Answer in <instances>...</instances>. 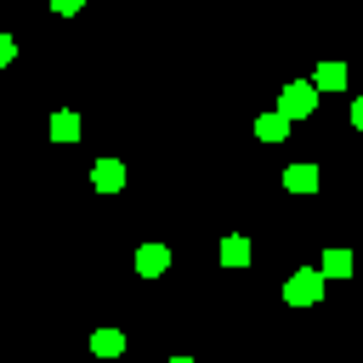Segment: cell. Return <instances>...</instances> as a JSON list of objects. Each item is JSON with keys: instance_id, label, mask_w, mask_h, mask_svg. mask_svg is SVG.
<instances>
[{"instance_id": "cell-5", "label": "cell", "mask_w": 363, "mask_h": 363, "mask_svg": "<svg viewBox=\"0 0 363 363\" xmlns=\"http://www.w3.org/2000/svg\"><path fill=\"white\" fill-rule=\"evenodd\" d=\"M51 142H79V113L74 108H57L51 113Z\"/></svg>"}, {"instance_id": "cell-13", "label": "cell", "mask_w": 363, "mask_h": 363, "mask_svg": "<svg viewBox=\"0 0 363 363\" xmlns=\"http://www.w3.org/2000/svg\"><path fill=\"white\" fill-rule=\"evenodd\" d=\"M79 6H85V0H51V11H57V17H74Z\"/></svg>"}, {"instance_id": "cell-12", "label": "cell", "mask_w": 363, "mask_h": 363, "mask_svg": "<svg viewBox=\"0 0 363 363\" xmlns=\"http://www.w3.org/2000/svg\"><path fill=\"white\" fill-rule=\"evenodd\" d=\"M6 62H17V40H11V34H0V68H6Z\"/></svg>"}, {"instance_id": "cell-4", "label": "cell", "mask_w": 363, "mask_h": 363, "mask_svg": "<svg viewBox=\"0 0 363 363\" xmlns=\"http://www.w3.org/2000/svg\"><path fill=\"white\" fill-rule=\"evenodd\" d=\"M164 267H170V250H164V244H142V250H136V272H142V278H159Z\"/></svg>"}, {"instance_id": "cell-9", "label": "cell", "mask_w": 363, "mask_h": 363, "mask_svg": "<svg viewBox=\"0 0 363 363\" xmlns=\"http://www.w3.org/2000/svg\"><path fill=\"white\" fill-rule=\"evenodd\" d=\"M91 352H96V357H119V352H125V335H119V329H96V335H91Z\"/></svg>"}, {"instance_id": "cell-10", "label": "cell", "mask_w": 363, "mask_h": 363, "mask_svg": "<svg viewBox=\"0 0 363 363\" xmlns=\"http://www.w3.org/2000/svg\"><path fill=\"white\" fill-rule=\"evenodd\" d=\"M318 91H340L346 85V62H318V79H312Z\"/></svg>"}, {"instance_id": "cell-6", "label": "cell", "mask_w": 363, "mask_h": 363, "mask_svg": "<svg viewBox=\"0 0 363 363\" xmlns=\"http://www.w3.org/2000/svg\"><path fill=\"white\" fill-rule=\"evenodd\" d=\"M284 187L289 193H318V164H289L284 170Z\"/></svg>"}, {"instance_id": "cell-2", "label": "cell", "mask_w": 363, "mask_h": 363, "mask_svg": "<svg viewBox=\"0 0 363 363\" xmlns=\"http://www.w3.org/2000/svg\"><path fill=\"white\" fill-rule=\"evenodd\" d=\"M323 284H329V278H323L318 267H301V272L284 278V301H289V306H318V301H323Z\"/></svg>"}, {"instance_id": "cell-8", "label": "cell", "mask_w": 363, "mask_h": 363, "mask_svg": "<svg viewBox=\"0 0 363 363\" xmlns=\"http://www.w3.org/2000/svg\"><path fill=\"white\" fill-rule=\"evenodd\" d=\"M255 136H261V142H284V136H289V119L272 108V113H261V119H255Z\"/></svg>"}, {"instance_id": "cell-14", "label": "cell", "mask_w": 363, "mask_h": 363, "mask_svg": "<svg viewBox=\"0 0 363 363\" xmlns=\"http://www.w3.org/2000/svg\"><path fill=\"white\" fill-rule=\"evenodd\" d=\"M352 125H357V130H363V96H357V102H352Z\"/></svg>"}, {"instance_id": "cell-7", "label": "cell", "mask_w": 363, "mask_h": 363, "mask_svg": "<svg viewBox=\"0 0 363 363\" xmlns=\"http://www.w3.org/2000/svg\"><path fill=\"white\" fill-rule=\"evenodd\" d=\"M221 267H250V238L244 233H227L221 238Z\"/></svg>"}, {"instance_id": "cell-11", "label": "cell", "mask_w": 363, "mask_h": 363, "mask_svg": "<svg viewBox=\"0 0 363 363\" xmlns=\"http://www.w3.org/2000/svg\"><path fill=\"white\" fill-rule=\"evenodd\" d=\"M323 278H352V250H323Z\"/></svg>"}, {"instance_id": "cell-15", "label": "cell", "mask_w": 363, "mask_h": 363, "mask_svg": "<svg viewBox=\"0 0 363 363\" xmlns=\"http://www.w3.org/2000/svg\"><path fill=\"white\" fill-rule=\"evenodd\" d=\"M170 363H193V357H170Z\"/></svg>"}, {"instance_id": "cell-3", "label": "cell", "mask_w": 363, "mask_h": 363, "mask_svg": "<svg viewBox=\"0 0 363 363\" xmlns=\"http://www.w3.org/2000/svg\"><path fill=\"white\" fill-rule=\"evenodd\" d=\"M91 187H96V193H119V187H125V164H119V159H96Z\"/></svg>"}, {"instance_id": "cell-1", "label": "cell", "mask_w": 363, "mask_h": 363, "mask_svg": "<svg viewBox=\"0 0 363 363\" xmlns=\"http://www.w3.org/2000/svg\"><path fill=\"white\" fill-rule=\"evenodd\" d=\"M318 96H323V91H318L312 79H295V85H284V91H278V113H284V119L295 125V119L318 113Z\"/></svg>"}]
</instances>
